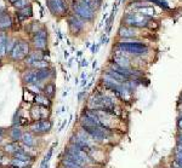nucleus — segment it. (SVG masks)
<instances>
[{
    "label": "nucleus",
    "mask_w": 182,
    "mask_h": 168,
    "mask_svg": "<svg viewBox=\"0 0 182 168\" xmlns=\"http://www.w3.org/2000/svg\"><path fill=\"white\" fill-rule=\"evenodd\" d=\"M115 48L132 56H143L149 52V47L142 41L137 42H117Z\"/></svg>",
    "instance_id": "nucleus-1"
},
{
    "label": "nucleus",
    "mask_w": 182,
    "mask_h": 168,
    "mask_svg": "<svg viewBox=\"0 0 182 168\" xmlns=\"http://www.w3.org/2000/svg\"><path fill=\"white\" fill-rule=\"evenodd\" d=\"M151 19L152 17H147L145 15H141L136 11H134V12H127L123 17V24L127 27H132L135 29L147 28Z\"/></svg>",
    "instance_id": "nucleus-2"
},
{
    "label": "nucleus",
    "mask_w": 182,
    "mask_h": 168,
    "mask_svg": "<svg viewBox=\"0 0 182 168\" xmlns=\"http://www.w3.org/2000/svg\"><path fill=\"white\" fill-rule=\"evenodd\" d=\"M73 10L74 15L78 16L84 22H91L95 18V10L91 9L90 6L84 1V0H74L73 1Z\"/></svg>",
    "instance_id": "nucleus-3"
},
{
    "label": "nucleus",
    "mask_w": 182,
    "mask_h": 168,
    "mask_svg": "<svg viewBox=\"0 0 182 168\" xmlns=\"http://www.w3.org/2000/svg\"><path fill=\"white\" fill-rule=\"evenodd\" d=\"M64 152H66V154H69V155H73V156H75V157H78V159H80L82 161H84L88 166L94 165V163H97V161L95 159H92L85 150L80 149L79 146H75V145H73L71 143L64 148Z\"/></svg>",
    "instance_id": "nucleus-4"
},
{
    "label": "nucleus",
    "mask_w": 182,
    "mask_h": 168,
    "mask_svg": "<svg viewBox=\"0 0 182 168\" xmlns=\"http://www.w3.org/2000/svg\"><path fill=\"white\" fill-rule=\"evenodd\" d=\"M29 130L33 134L40 136V134H45L52 130V121L45 119V120H39V121H33L29 125Z\"/></svg>",
    "instance_id": "nucleus-5"
},
{
    "label": "nucleus",
    "mask_w": 182,
    "mask_h": 168,
    "mask_svg": "<svg viewBox=\"0 0 182 168\" xmlns=\"http://www.w3.org/2000/svg\"><path fill=\"white\" fill-rule=\"evenodd\" d=\"M29 55V45L26 41H18L17 45L13 47V50L10 52V57L13 61H22L26 59V57Z\"/></svg>",
    "instance_id": "nucleus-6"
},
{
    "label": "nucleus",
    "mask_w": 182,
    "mask_h": 168,
    "mask_svg": "<svg viewBox=\"0 0 182 168\" xmlns=\"http://www.w3.org/2000/svg\"><path fill=\"white\" fill-rule=\"evenodd\" d=\"M47 7L52 12V15L62 16L67 11V2L64 0H46Z\"/></svg>",
    "instance_id": "nucleus-7"
},
{
    "label": "nucleus",
    "mask_w": 182,
    "mask_h": 168,
    "mask_svg": "<svg viewBox=\"0 0 182 168\" xmlns=\"http://www.w3.org/2000/svg\"><path fill=\"white\" fill-rule=\"evenodd\" d=\"M67 21H68V27H69V30L72 32V34L78 35L80 32H83V29H84V21L79 18L78 16L71 15Z\"/></svg>",
    "instance_id": "nucleus-8"
},
{
    "label": "nucleus",
    "mask_w": 182,
    "mask_h": 168,
    "mask_svg": "<svg viewBox=\"0 0 182 168\" xmlns=\"http://www.w3.org/2000/svg\"><path fill=\"white\" fill-rule=\"evenodd\" d=\"M118 37L121 39H132V37H137L136 29L132 27H127V26H120L118 29Z\"/></svg>",
    "instance_id": "nucleus-9"
},
{
    "label": "nucleus",
    "mask_w": 182,
    "mask_h": 168,
    "mask_svg": "<svg viewBox=\"0 0 182 168\" xmlns=\"http://www.w3.org/2000/svg\"><path fill=\"white\" fill-rule=\"evenodd\" d=\"M23 133L24 132L22 131L21 126H12V128L10 130V139L12 141H21L22 140V137H23Z\"/></svg>",
    "instance_id": "nucleus-10"
},
{
    "label": "nucleus",
    "mask_w": 182,
    "mask_h": 168,
    "mask_svg": "<svg viewBox=\"0 0 182 168\" xmlns=\"http://www.w3.org/2000/svg\"><path fill=\"white\" fill-rule=\"evenodd\" d=\"M12 27V19L10 17L8 13H5L4 11L0 12V29L1 30H5L8 28Z\"/></svg>",
    "instance_id": "nucleus-11"
},
{
    "label": "nucleus",
    "mask_w": 182,
    "mask_h": 168,
    "mask_svg": "<svg viewBox=\"0 0 182 168\" xmlns=\"http://www.w3.org/2000/svg\"><path fill=\"white\" fill-rule=\"evenodd\" d=\"M23 81L27 85H40L39 80H38V76H36V70H29L26 74L23 75Z\"/></svg>",
    "instance_id": "nucleus-12"
},
{
    "label": "nucleus",
    "mask_w": 182,
    "mask_h": 168,
    "mask_svg": "<svg viewBox=\"0 0 182 168\" xmlns=\"http://www.w3.org/2000/svg\"><path fill=\"white\" fill-rule=\"evenodd\" d=\"M21 141H22V144H24L27 146H32V148H34L36 145V139L32 132H24Z\"/></svg>",
    "instance_id": "nucleus-13"
},
{
    "label": "nucleus",
    "mask_w": 182,
    "mask_h": 168,
    "mask_svg": "<svg viewBox=\"0 0 182 168\" xmlns=\"http://www.w3.org/2000/svg\"><path fill=\"white\" fill-rule=\"evenodd\" d=\"M34 103L36 105L40 106H45V108H50L51 106V99L49 97H46L45 94H36L34 97Z\"/></svg>",
    "instance_id": "nucleus-14"
},
{
    "label": "nucleus",
    "mask_w": 182,
    "mask_h": 168,
    "mask_svg": "<svg viewBox=\"0 0 182 168\" xmlns=\"http://www.w3.org/2000/svg\"><path fill=\"white\" fill-rule=\"evenodd\" d=\"M33 46L35 47L36 50L44 51L47 46V39L45 37H33Z\"/></svg>",
    "instance_id": "nucleus-15"
},
{
    "label": "nucleus",
    "mask_w": 182,
    "mask_h": 168,
    "mask_svg": "<svg viewBox=\"0 0 182 168\" xmlns=\"http://www.w3.org/2000/svg\"><path fill=\"white\" fill-rule=\"evenodd\" d=\"M13 157L15 159H18V160H22V161H26V162H29V163H32L33 162V156L29 154V152H27V151H24L23 149H19L13 155Z\"/></svg>",
    "instance_id": "nucleus-16"
},
{
    "label": "nucleus",
    "mask_w": 182,
    "mask_h": 168,
    "mask_svg": "<svg viewBox=\"0 0 182 168\" xmlns=\"http://www.w3.org/2000/svg\"><path fill=\"white\" fill-rule=\"evenodd\" d=\"M106 73H107L109 76H112L113 79L118 80L119 82H121V84H124V82H126V81H129V80H130V79H129V77H126L125 75L120 74V73L115 72V70H113V69H110V68H109V69L107 70V72H106Z\"/></svg>",
    "instance_id": "nucleus-17"
},
{
    "label": "nucleus",
    "mask_w": 182,
    "mask_h": 168,
    "mask_svg": "<svg viewBox=\"0 0 182 168\" xmlns=\"http://www.w3.org/2000/svg\"><path fill=\"white\" fill-rule=\"evenodd\" d=\"M21 149V146L18 145L17 141H12V143H9V144H6L5 146H4V151L6 152V154H9V155H15L16 152H17L18 150Z\"/></svg>",
    "instance_id": "nucleus-18"
},
{
    "label": "nucleus",
    "mask_w": 182,
    "mask_h": 168,
    "mask_svg": "<svg viewBox=\"0 0 182 168\" xmlns=\"http://www.w3.org/2000/svg\"><path fill=\"white\" fill-rule=\"evenodd\" d=\"M32 163L29 162H26V161H22V160H18V159H11L10 161V166L11 168H28L30 167Z\"/></svg>",
    "instance_id": "nucleus-19"
},
{
    "label": "nucleus",
    "mask_w": 182,
    "mask_h": 168,
    "mask_svg": "<svg viewBox=\"0 0 182 168\" xmlns=\"http://www.w3.org/2000/svg\"><path fill=\"white\" fill-rule=\"evenodd\" d=\"M55 93H56V86H55L52 82H49V84H46L44 86V88H43V94H45L46 97H49L50 99L51 98H54Z\"/></svg>",
    "instance_id": "nucleus-20"
},
{
    "label": "nucleus",
    "mask_w": 182,
    "mask_h": 168,
    "mask_svg": "<svg viewBox=\"0 0 182 168\" xmlns=\"http://www.w3.org/2000/svg\"><path fill=\"white\" fill-rule=\"evenodd\" d=\"M30 116L34 121L43 120V115H41V106L40 105H33V108L30 109Z\"/></svg>",
    "instance_id": "nucleus-21"
},
{
    "label": "nucleus",
    "mask_w": 182,
    "mask_h": 168,
    "mask_svg": "<svg viewBox=\"0 0 182 168\" xmlns=\"http://www.w3.org/2000/svg\"><path fill=\"white\" fill-rule=\"evenodd\" d=\"M136 12H138V13H141V15H145V16H147V17H151V16H154L155 11L154 9L152 7V6H143V7H138V9L135 10Z\"/></svg>",
    "instance_id": "nucleus-22"
},
{
    "label": "nucleus",
    "mask_w": 182,
    "mask_h": 168,
    "mask_svg": "<svg viewBox=\"0 0 182 168\" xmlns=\"http://www.w3.org/2000/svg\"><path fill=\"white\" fill-rule=\"evenodd\" d=\"M55 146H57V141H56V143H54V144L51 145V148L49 149L47 154H46L45 156H44V159H43V161H41L40 166H44V165H46V163H49V161H50V160H51V157H52V154H54Z\"/></svg>",
    "instance_id": "nucleus-23"
},
{
    "label": "nucleus",
    "mask_w": 182,
    "mask_h": 168,
    "mask_svg": "<svg viewBox=\"0 0 182 168\" xmlns=\"http://www.w3.org/2000/svg\"><path fill=\"white\" fill-rule=\"evenodd\" d=\"M17 15L23 16L24 18L32 17V16H33V9H32V6H30V5H28V6H26V7H23V9L19 10V11L17 12Z\"/></svg>",
    "instance_id": "nucleus-24"
},
{
    "label": "nucleus",
    "mask_w": 182,
    "mask_h": 168,
    "mask_svg": "<svg viewBox=\"0 0 182 168\" xmlns=\"http://www.w3.org/2000/svg\"><path fill=\"white\" fill-rule=\"evenodd\" d=\"M148 2L155 4V5H158L159 7H162L163 10H170V6L168 5L166 0H148Z\"/></svg>",
    "instance_id": "nucleus-25"
},
{
    "label": "nucleus",
    "mask_w": 182,
    "mask_h": 168,
    "mask_svg": "<svg viewBox=\"0 0 182 168\" xmlns=\"http://www.w3.org/2000/svg\"><path fill=\"white\" fill-rule=\"evenodd\" d=\"M32 67L35 68L36 70H39V69H44V68H49V61H46V59H40V61L35 62Z\"/></svg>",
    "instance_id": "nucleus-26"
},
{
    "label": "nucleus",
    "mask_w": 182,
    "mask_h": 168,
    "mask_svg": "<svg viewBox=\"0 0 182 168\" xmlns=\"http://www.w3.org/2000/svg\"><path fill=\"white\" fill-rule=\"evenodd\" d=\"M27 90L28 91H30L32 93L34 94H40V90H41V87L39 86V85H27Z\"/></svg>",
    "instance_id": "nucleus-27"
},
{
    "label": "nucleus",
    "mask_w": 182,
    "mask_h": 168,
    "mask_svg": "<svg viewBox=\"0 0 182 168\" xmlns=\"http://www.w3.org/2000/svg\"><path fill=\"white\" fill-rule=\"evenodd\" d=\"M17 45V41L15 40V39H11V40H8V42H6V51H8V53H10L12 50H13V47Z\"/></svg>",
    "instance_id": "nucleus-28"
},
{
    "label": "nucleus",
    "mask_w": 182,
    "mask_h": 168,
    "mask_svg": "<svg viewBox=\"0 0 182 168\" xmlns=\"http://www.w3.org/2000/svg\"><path fill=\"white\" fill-rule=\"evenodd\" d=\"M28 0H18V1H16L13 5L17 7V9H23V7H26V6H28Z\"/></svg>",
    "instance_id": "nucleus-29"
},
{
    "label": "nucleus",
    "mask_w": 182,
    "mask_h": 168,
    "mask_svg": "<svg viewBox=\"0 0 182 168\" xmlns=\"http://www.w3.org/2000/svg\"><path fill=\"white\" fill-rule=\"evenodd\" d=\"M100 47H101L100 42H99V44H92V45H91V53H92V55H96V53H99V51H100Z\"/></svg>",
    "instance_id": "nucleus-30"
},
{
    "label": "nucleus",
    "mask_w": 182,
    "mask_h": 168,
    "mask_svg": "<svg viewBox=\"0 0 182 168\" xmlns=\"http://www.w3.org/2000/svg\"><path fill=\"white\" fill-rule=\"evenodd\" d=\"M6 53H8V51H6V44H0V58H3Z\"/></svg>",
    "instance_id": "nucleus-31"
},
{
    "label": "nucleus",
    "mask_w": 182,
    "mask_h": 168,
    "mask_svg": "<svg viewBox=\"0 0 182 168\" xmlns=\"http://www.w3.org/2000/svg\"><path fill=\"white\" fill-rule=\"evenodd\" d=\"M8 35H6V33H4V32H0V44H6L8 42Z\"/></svg>",
    "instance_id": "nucleus-32"
},
{
    "label": "nucleus",
    "mask_w": 182,
    "mask_h": 168,
    "mask_svg": "<svg viewBox=\"0 0 182 168\" xmlns=\"http://www.w3.org/2000/svg\"><path fill=\"white\" fill-rule=\"evenodd\" d=\"M174 160L180 165L182 167V155H179V154H174Z\"/></svg>",
    "instance_id": "nucleus-33"
},
{
    "label": "nucleus",
    "mask_w": 182,
    "mask_h": 168,
    "mask_svg": "<svg viewBox=\"0 0 182 168\" xmlns=\"http://www.w3.org/2000/svg\"><path fill=\"white\" fill-rule=\"evenodd\" d=\"M177 130H179V133H182V116H179L177 119Z\"/></svg>",
    "instance_id": "nucleus-34"
},
{
    "label": "nucleus",
    "mask_w": 182,
    "mask_h": 168,
    "mask_svg": "<svg viewBox=\"0 0 182 168\" xmlns=\"http://www.w3.org/2000/svg\"><path fill=\"white\" fill-rule=\"evenodd\" d=\"M176 145L182 146V133H177V136H176Z\"/></svg>",
    "instance_id": "nucleus-35"
},
{
    "label": "nucleus",
    "mask_w": 182,
    "mask_h": 168,
    "mask_svg": "<svg viewBox=\"0 0 182 168\" xmlns=\"http://www.w3.org/2000/svg\"><path fill=\"white\" fill-rule=\"evenodd\" d=\"M174 154L182 155V146L181 145H176V148H175V150H174Z\"/></svg>",
    "instance_id": "nucleus-36"
},
{
    "label": "nucleus",
    "mask_w": 182,
    "mask_h": 168,
    "mask_svg": "<svg viewBox=\"0 0 182 168\" xmlns=\"http://www.w3.org/2000/svg\"><path fill=\"white\" fill-rule=\"evenodd\" d=\"M85 94H86L85 91H82V92H79V93H78V101H79V102H82L83 98L85 97Z\"/></svg>",
    "instance_id": "nucleus-37"
},
{
    "label": "nucleus",
    "mask_w": 182,
    "mask_h": 168,
    "mask_svg": "<svg viewBox=\"0 0 182 168\" xmlns=\"http://www.w3.org/2000/svg\"><path fill=\"white\" fill-rule=\"evenodd\" d=\"M67 123H68V121H67V120L64 119L63 122H62V125H61V126H60V128H58V132H62V131H63V128L66 127V126H67Z\"/></svg>",
    "instance_id": "nucleus-38"
},
{
    "label": "nucleus",
    "mask_w": 182,
    "mask_h": 168,
    "mask_svg": "<svg viewBox=\"0 0 182 168\" xmlns=\"http://www.w3.org/2000/svg\"><path fill=\"white\" fill-rule=\"evenodd\" d=\"M89 66V62L86 59H82V63H80V67H88Z\"/></svg>",
    "instance_id": "nucleus-39"
},
{
    "label": "nucleus",
    "mask_w": 182,
    "mask_h": 168,
    "mask_svg": "<svg viewBox=\"0 0 182 168\" xmlns=\"http://www.w3.org/2000/svg\"><path fill=\"white\" fill-rule=\"evenodd\" d=\"M63 57H64V59H68V58H69V53H68V51H64Z\"/></svg>",
    "instance_id": "nucleus-40"
},
{
    "label": "nucleus",
    "mask_w": 182,
    "mask_h": 168,
    "mask_svg": "<svg viewBox=\"0 0 182 168\" xmlns=\"http://www.w3.org/2000/svg\"><path fill=\"white\" fill-rule=\"evenodd\" d=\"M73 61H74V58H69V61H68V64H67V66L69 67V68L73 66Z\"/></svg>",
    "instance_id": "nucleus-41"
},
{
    "label": "nucleus",
    "mask_w": 182,
    "mask_h": 168,
    "mask_svg": "<svg viewBox=\"0 0 182 168\" xmlns=\"http://www.w3.org/2000/svg\"><path fill=\"white\" fill-rule=\"evenodd\" d=\"M86 85H88V80H86V79H84V80H83V82H82V87H85Z\"/></svg>",
    "instance_id": "nucleus-42"
},
{
    "label": "nucleus",
    "mask_w": 182,
    "mask_h": 168,
    "mask_svg": "<svg viewBox=\"0 0 182 168\" xmlns=\"http://www.w3.org/2000/svg\"><path fill=\"white\" fill-rule=\"evenodd\" d=\"M94 2H95L96 5H99V6H100L101 4H102V0H94Z\"/></svg>",
    "instance_id": "nucleus-43"
},
{
    "label": "nucleus",
    "mask_w": 182,
    "mask_h": 168,
    "mask_svg": "<svg viewBox=\"0 0 182 168\" xmlns=\"http://www.w3.org/2000/svg\"><path fill=\"white\" fill-rule=\"evenodd\" d=\"M96 67H97V61H96V59H95V61H94V62H92V68H94V69H95V68H96Z\"/></svg>",
    "instance_id": "nucleus-44"
},
{
    "label": "nucleus",
    "mask_w": 182,
    "mask_h": 168,
    "mask_svg": "<svg viewBox=\"0 0 182 168\" xmlns=\"http://www.w3.org/2000/svg\"><path fill=\"white\" fill-rule=\"evenodd\" d=\"M80 77H82V80L86 79V74H85V73H82V76H80Z\"/></svg>",
    "instance_id": "nucleus-45"
},
{
    "label": "nucleus",
    "mask_w": 182,
    "mask_h": 168,
    "mask_svg": "<svg viewBox=\"0 0 182 168\" xmlns=\"http://www.w3.org/2000/svg\"><path fill=\"white\" fill-rule=\"evenodd\" d=\"M57 35H58V39H62V35H61V32L57 30Z\"/></svg>",
    "instance_id": "nucleus-46"
},
{
    "label": "nucleus",
    "mask_w": 182,
    "mask_h": 168,
    "mask_svg": "<svg viewBox=\"0 0 182 168\" xmlns=\"http://www.w3.org/2000/svg\"><path fill=\"white\" fill-rule=\"evenodd\" d=\"M83 55V51H78V53H77V57H82Z\"/></svg>",
    "instance_id": "nucleus-47"
},
{
    "label": "nucleus",
    "mask_w": 182,
    "mask_h": 168,
    "mask_svg": "<svg viewBox=\"0 0 182 168\" xmlns=\"http://www.w3.org/2000/svg\"><path fill=\"white\" fill-rule=\"evenodd\" d=\"M179 104H182V93L180 96V101H179Z\"/></svg>",
    "instance_id": "nucleus-48"
},
{
    "label": "nucleus",
    "mask_w": 182,
    "mask_h": 168,
    "mask_svg": "<svg viewBox=\"0 0 182 168\" xmlns=\"http://www.w3.org/2000/svg\"><path fill=\"white\" fill-rule=\"evenodd\" d=\"M67 94H68V91H66V92H63V93H62V96H63V97H67Z\"/></svg>",
    "instance_id": "nucleus-49"
},
{
    "label": "nucleus",
    "mask_w": 182,
    "mask_h": 168,
    "mask_svg": "<svg viewBox=\"0 0 182 168\" xmlns=\"http://www.w3.org/2000/svg\"><path fill=\"white\" fill-rule=\"evenodd\" d=\"M10 1H11L12 4H15V2H16V1H18V0H10Z\"/></svg>",
    "instance_id": "nucleus-50"
},
{
    "label": "nucleus",
    "mask_w": 182,
    "mask_h": 168,
    "mask_svg": "<svg viewBox=\"0 0 182 168\" xmlns=\"http://www.w3.org/2000/svg\"><path fill=\"white\" fill-rule=\"evenodd\" d=\"M0 66H1V62H0Z\"/></svg>",
    "instance_id": "nucleus-51"
},
{
    "label": "nucleus",
    "mask_w": 182,
    "mask_h": 168,
    "mask_svg": "<svg viewBox=\"0 0 182 168\" xmlns=\"http://www.w3.org/2000/svg\"><path fill=\"white\" fill-rule=\"evenodd\" d=\"M181 168H182V167H181Z\"/></svg>",
    "instance_id": "nucleus-52"
}]
</instances>
